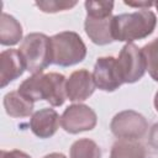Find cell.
I'll list each match as a JSON object with an SVG mask.
<instances>
[{
	"label": "cell",
	"instance_id": "6da1fadb",
	"mask_svg": "<svg viewBox=\"0 0 158 158\" xmlns=\"http://www.w3.org/2000/svg\"><path fill=\"white\" fill-rule=\"evenodd\" d=\"M65 81L63 74L54 72L32 74L20 84L17 91L33 102L46 100L52 106H62L67 99Z\"/></svg>",
	"mask_w": 158,
	"mask_h": 158
},
{
	"label": "cell",
	"instance_id": "7a4b0ae2",
	"mask_svg": "<svg viewBox=\"0 0 158 158\" xmlns=\"http://www.w3.org/2000/svg\"><path fill=\"white\" fill-rule=\"evenodd\" d=\"M157 16L151 10H137L130 14H120L112 17L114 41L132 43L153 33Z\"/></svg>",
	"mask_w": 158,
	"mask_h": 158
},
{
	"label": "cell",
	"instance_id": "3957f363",
	"mask_svg": "<svg viewBox=\"0 0 158 158\" xmlns=\"http://www.w3.org/2000/svg\"><path fill=\"white\" fill-rule=\"evenodd\" d=\"M51 63L59 67H72L86 57V46L81 37L73 31L56 33L49 40Z\"/></svg>",
	"mask_w": 158,
	"mask_h": 158
},
{
	"label": "cell",
	"instance_id": "277c9868",
	"mask_svg": "<svg viewBox=\"0 0 158 158\" xmlns=\"http://www.w3.org/2000/svg\"><path fill=\"white\" fill-rule=\"evenodd\" d=\"M49 37L44 33L32 32L25 36L19 52L21 53L26 70L32 74L42 73L51 63V43Z\"/></svg>",
	"mask_w": 158,
	"mask_h": 158
},
{
	"label": "cell",
	"instance_id": "5b68a950",
	"mask_svg": "<svg viewBox=\"0 0 158 158\" xmlns=\"http://www.w3.org/2000/svg\"><path fill=\"white\" fill-rule=\"evenodd\" d=\"M110 130L118 139L137 141L146 135L148 122L142 114L135 110H123L112 117Z\"/></svg>",
	"mask_w": 158,
	"mask_h": 158
},
{
	"label": "cell",
	"instance_id": "8992f818",
	"mask_svg": "<svg viewBox=\"0 0 158 158\" xmlns=\"http://www.w3.org/2000/svg\"><path fill=\"white\" fill-rule=\"evenodd\" d=\"M116 60L121 79L127 84L138 81L147 70L146 58L142 48H138L135 43H126L121 48Z\"/></svg>",
	"mask_w": 158,
	"mask_h": 158
},
{
	"label": "cell",
	"instance_id": "52a82bcc",
	"mask_svg": "<svg viewBox=\"0 0 158 158\" xmlns=\"http://www.w3.org/2000/svg\"><path fill=\"white\" fill-rule=\"evenodd\" d=\"M96 122L98 116L95 111L85 104L69 105L60 116V125L63 130L72 135L90 131L96 126Z\"/></svg>",
	"mask_w": 158,
	"mask_h": 158
},
{
	"label": "cell",
	"instance_id": "ba28073f",
	"mask_svg": "<svg viewBox=\"0 0 158 158\" xmlns=\"http://www.w3.org/2000/svg\"><path fill=\"white\" fill-rule=\"evenodd\" d=\"M93 79L96 88L100 90L111 93L118 89L123 81L118 72L116 58L111 56L98 58L93 70Z\"/></svg>",
	"mask_w": 158,
	"mask_h": 158
},
{
	"label": "cell",
	"instance_id": "9c48e42d",
	"mask_svg": "<svg viewBox=\"0 0 158 158\" xmlns=\"http://www.w3.org/2000/svg\"><path fill=\"white\" fill-rule=\"evenodd\" d=\"M95 83L93 79V74L86 69H79L73 72L65 81V93L67 98L75 101H84L89 99L95 91Z\"/></svg>",
	"mask_w": 158,
	"mask_h": 158
},
{
	"label": "cell",
	"instance_id": "30bf717a",
	"mask_svg": "<svg viewBox=\"0 0 158 158\" xmlns=\"http://www.w3.org/2000/svg\"><path fill=\"white\" fill-rule=\"evenodd\" d=\"M26 70L23 58L19 49H5L0 54V81L1 88H5L11 81L17 79Z\"/></svg>",
	"mask_w": 158,
	"mask_h": 158
},
{
	"label": "cell",
	"instance_id": "8fae6325",
	"mask_svg": "<svg viewBox=\"0 0 158 158\" xmlns=\"http://www.w3.org/2000/svg\"><path fill=\"white\" fill-rule=\"evenodd\" d=\"M60 123V117L54 109L43 107L36 111L30 120V128L35 136L38 138L52 137Z\"/></svg>",
	"mask_w": 158,
	"mask_h": 158
},
{
	"label": "cell",
	"instance_id": "7c38bea8",
	"mask_svg": "<svg viewBox=\"0 0 158 158\" xmlns=\"http://www.w3.org/2000/svg\"><path fill=\"white\" fill-rule=\"evenodd\" d=\"M112 17H114L112 15L107 17H93L86 15L84 22V30L86 36L93 43L98 46H105L114 42Z\"/></svg>",
	"mask_w": 158,
	"mask_h": 158
},
{
	"label": "cell",
	"instance_id": "4fadbf2b",
	"mask_svg": "<svg viewBox=\"0 0 158 158\" xmlns=\"http://www.w3.org/2000/svg\"><path fill=\"white\" fill-rule=\"evenodd\" d=\"M2 104L6 114L11 117H27L33 111V101L22 96L17 90L7 93Z\"/></svg>",
	"mask_w": 158,
	"mask_h": 158
},
{
	"label": "cell",
	"instance_id": "5bb4252c",
	"mask_svg": "<svg viewBox=\"0 0 158 158\" xmlns=\"http://www.w3.org/2000/svg\"><path fill=\"white\" fill-rule=\"evenodd\" d=\"M22 40V26L11 15L2 12L0 21V43L2 46H14Z\"/></svg>",
	"mask_w": 158,
	"mask_h": 158
},
{
	"label": "cell",
	"instance_id": "9a60e30c",
	"mask_svg": "<svg viewBox=\"0 0 158 158\" xmlns=\"http://www.w3.org/2000/svg\"><path fill=\"white\" fill-rule=\"evenodd\" d=\"M110 158H146V149L138 141L118 139L111 147Z\"/></svg>",
	"mask_w": 158,
	"mask_h": 158
},
{
	"label": "cell",
	"instance_id": "2e32d148",
	"mask_svg": "<svg viewBox=\"0 0 158 158\" xmlns=\"http://www.w3.org/2000/svg\"><path fill=\"white\" fill-rule=\"evenodd\" d=\"M70 158H101V149L89 138H80L75 141L69 151Z\"/></svg>",
	"mask_w": 158,
	"mask_h": 158
},
{
	"label": "cell",
	"instance_id": "e0dca14e",
	"mask_svg": "<svg viewBox=\"0 0 158 158\" xmlns=\"http://www.w3.org/2000/svg\"><path fill=\"white\" fill-rule=\"evenodd\" d=\"M142 52L146 58L148 74L154 81H158V37L144 44L142 47Z\"/></svg>",
	"mask_w": 158,
	"mask_h": 158
},
{
	"label": "cell",
	"instance_id": "ac0fdd59",
	"mask_svg": "<svg viewBox=\"0 0 158 158\" xmlns=\"http://www.w3.org/2000/svg\"><path fill=\"white\" fill-rule=\"evenodd\" d=\"M114 1H85L84 6L88 16L93 17H107L112 15Z\"/></svg>",
	"mask_w": 158,
	"mask_h": 158
},
{
	"label": "cell",
	"instance_id": "d6986e66",
	"mask_svg": "<svg viewBox=\"0 0 158 158\" xmlns=\"http://www.w3.org/2000/svg\"><path fill=\"white\" fill-rule=\"evenodd\" d=\"M78 2L77 1H67V0H43V1H36L35 5L43 12L47 14H54L58 11H65L72 7H74Z\"/></svg>",
	"mask_w": 158,
	"mask_h": 158
},
{
	"label": "cell",
	"instance_id": "ffe728a7",
	"mask_svg": "<svg viewBox=\"0 0 158 158\" xmlns=\"http://www.w3.org/2000/svg\"><path fill=\"white\" fill-rule=\"evenodd\" d=\"M148 142L151 144L152 148H154L156 151H158V122L154 123L148 133Z\"/></svg>",
	"mask_w": 158,
	"mask_h": 158
},
{
	"label": "cell",
	"instance_id": "44dd1931",
	"mask_svg": "<svg viewBox=\"0 0 158 158\" xmlns=\"http://www.w3.org/2000/svg\"><path fill=\"white\" fill-rule=\"evenodd\" d=\"M0 158H31L27 153L19 151V149H12V151H1Z\"/></svg>",
	"mask_w": 158,
	"mask_h": 158
},
{
	"label": "cell",
	"instance_id": "7402d4cb",
	"mask_svg": "<svg viewBox=\"0 0 158 158\" xmlns=\"http://www.w3.org/2000/svg\"><path fill=\"white\" fill-rule=\"evenodd\" d=\"M125 5H128V6H132V7H138V10H148V7L151 6H154V2L152 1H123Z\"/></svg>",
	"mask_w": 158,
	"mask_h": 158
},
{
	"label": "cell",
	"instance_id": "603a6c76",
	"mask_svg": "<svg viewBox=\"0 0 158 158\" xmlns=\"http://www.w3.org/2000/svg\"><path fill=\"white\" fill-rule=\"evenodd\" d=\"M43 158H67L63 153H58V152H53V153H49L47 156H44Z\"/></svg>",
	"mask_w": 158,
	"mask_h": 158
},
{
	"label": "cell",
	"instance_id": "cb8c5ba5",
	"mask_svg": "<svg viewBox=\"0 0 158 158\" xmlns=\"http://www.w3.org/2000/svg\"><path fill=\"white\" fill-rule=\"evenodd\" d=\"M153 104H154V109H156V111L158 112V90H157V93H156V95H154Z\"/></svg>",
	"mask_w": 158,
	"mask_h": 158
},
{
	"label": "cell",
	"instance_id": "d4e9b609",
	"mask_svg": "<svg viewBox=\"0 0 158 158\" xmlns=\"http://www.w3.org/2000/svg\"><path fill=\"white\" fill-rule=\"evenodd\" d=\"M154 6H156V9H157V11H158V1L154 2Z\"/></svg>",
	"mask_w": 158,
	"mask_h": 158
}]
</instances>
